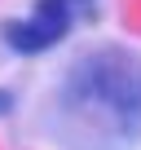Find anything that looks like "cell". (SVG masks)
<instances>
[{
	"instance_id": "cell-1",
	"label": "cell",
	"mask_w": 141,
	"mask_h": 150,
	"mask_svg": "<svg viewBox=\"0 0 141 150\" xmlns=\"http://www.w3.org/2000/svg\"><path fill=\"white\" fill-rule=\"evenodd\" d=\"M75 9H80V0H35V9L27 18H5L0 22V40H5L13 53H22V57L49 53V49H57L70 35Z\"/></svg>"
},
{
	"instance_id": "cell-2",
	"label": "cell",
	"mask_w": 141,
	"mask_h": 150,
	"mask_svg": "<svg viewBox=\"0 0 141 150\" xmlns=\"http://www.w3.org/2000/svg\"><path fill=\"white\" fill-rule=\"evenodd\" d=\"M9 106H13V97H9L5 88H0V115H9Z\"/></svg>"
}]
</instances>
